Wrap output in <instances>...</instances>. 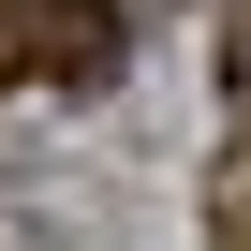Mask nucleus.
I'll return each instance as SVG.
<instances>
[{
	"label": "nucleus",
	"mask_w": 251,
	"mask_h": 251,
	"mask_svg": "<svg viewBox=\"0 0 251 251\" xmlns=\"http://www.w3.org/2000/svg\"><path fill=\"white\" fill-rule=\"evenodd\" d=\"M222 133H251V0H222Z\"/></svg>",
	"instance_id": "obj_2"
},
{
	"label": "nucleus",
	"mask_w": 251,
	"mask_h": 251,
	"mask_svg": "<svg viewBox=\"0 0 251 251\" xmlns=\"http://www.w3.org/2000/svg\"><path fill=\"white\" fill-rule=\"evenodd\" d=\"M207 236H222V251H251V163H222V177H207Z\"/></svg>",
	"instance_id": "obj_3"
},
{
	"label": "nucleus",
	"mask_w": 251,
	"mask_h": 251,
	"mask_svg": "<svg viewBox=\"0 0 251 251\" xmlns=\"http://www.w3.org/2000/svg\"><path fill=\"white\" fill-rule=\"evenodd\" d=\"M30 74L103 89V74H118V0H30Z\"/></svg>",
	"instance_id": "obj_1"
}]
</instances>
